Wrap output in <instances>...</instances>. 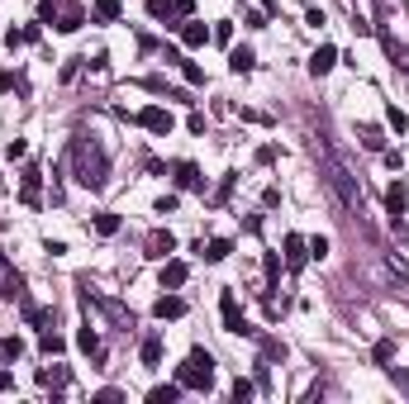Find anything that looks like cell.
<instances>
[{
    "label": "cell",
    "instance_id": "obj_1",
    "mask_svg": "<svg viewBox=\"0 0 409 404\" xmlns=\"http://www.w3.org/2000/svg\"><path fill=\"white\" fill-rule=\"evenodd\" d=\"M314 157H319V176L328 181V190L338 195V205L348 210L353 219H362V186H357V176L343 166V157L328 148L324 138H314Z\"/></svg>",
    "mask_w": 409,
    "mask_h": 404
},
{
    "label": "cell",
    "instance_id": "obj_2",
    "mask_svg": "<svg viewBox=\"0 0 409 404\" xmlns=\"http://www.w3.org/2000/svg\"><path fill=\"white\" fill-rule=\"evenodd\" d=\"M72 171H77V181H82L86 190H100L109 181V157L91 134L72 138Z\"/></svg>",
    "mask_w": 409,
    "mask_h": 404
},
{
    "label": "cell",
    "instance_id": "obj_3",
    "mask_svg": "<svg viewBox=\"0 0 409 404\" xmlns=\"http://www.w3.org/2000/svg\"><path fill=\"white\" fill-rule=\"evenodd\" d=\"M176 385H181V390H210V385H215V357L205 348H195L191 357L176 366Z\"/></svg>",
    "mask_w": 409,
    "mask_h": 404
},
{
    "label": "cell",
    "instance_id": "obj_4",
    "mask_svg": "<svg viewBox=\"0 0 409 404\" xmlns=\"http://www.w3.org/2000/svg\"><path fill=\"white\" fill-rule=\"evenodd\" d=\"M148 15L162 20L167 29H181L195 15V0H148Z\"/></svg>",
    "mask_w": 409,
    "mask_h": 404
},
{
    "label": "cell",
    "instance_id": "obj_5",
    "mask_svg": "<svg viewBox=\"0 0 409 404\" xmlns=\"http://www.w3.org/2000/svg\"><path fill=\"white\" fill-rule=\"evenodd\" d=\"M219 314H224V328H229V333H247V338H257V328L243 319V304H238L233 290H224V295H219Z\"/></svg>",
    "mask_w": 409,
    "mask_h": 404
},
{
    "label": "cell",
    "instance_id": "obj_6",
    "mask_svg": "<svg viewBox=\"0 0 409 404\" xmlns=\"http://www.w3.org/2000/svg\"><path fill=\"white\" fill-rule=\"evenodd\" d=\"M138 124H143L148 134L167 138V134H171V124H176V119H171V109H162V105H143V109H138Z\"/></svg>",
    "mask_w": 409,
    "mask_h": 404
},
{
    "label": "cell",
    "instance_id": "obj_7",
    "mask_svg": "<svg viewBox=\"0 0 409 404\" xmlns=\"http://www.w3.org/2000/svg\"><path fill=\"white\" fill-rule=\"evenodd\" d=\"M86 304H95V309H100L105 319H114V323H119V328H124V333L134 328V309H124L119 300H105V295H91V290H86Z\"/></svg>",
    "mask_w": 409,
    "mask_h": 404
},
{
    "label": "cell",
    "instance_id": "obj_8",
    "mask_svg": "<svg viewBox=\"0 0 409 404\" xmlns=\"http://www.w3.org/2000/svg\"><path fill=\"white\" fill-rule=\"evenodd\" d=\"M82 24H86V10H82V5H77V0H57V20H53L57 33H77Z\"/></svg>",
    "mask_w": 409,
    "mask_h": 404
},
{
    "label": "cell",
    "instance_id": "obj_9",
    "mask_svg": "<svg viewBox=\"0 0 409 404\" xmlns=\"http://www.w3.org/2000/svg\"><path fill=\"white\" fill-rule=\"evenodd\" d=\"M385 210H390L395 224H405V210H409V186L405 181H395V186L385 190Z\"/></svg>",
    "mask_w": 409,
    "mask_h": 404
},
{
    "label": "cell",
    "instance_id": "obj_10",
    "mask_svg": "<svg viewBox=\"0 0 409 404\" xmlns=\"http://www.w3.org/2000/svg\"><path fill=\"white\" fill-rule=\"evenodd\" d=\"M304 262H309V238H300V233H286V267L300 271Z\"/></svg>",
    "mask_w": 409,
    "mask_h": 404
},
{
    "label": "cell",
    "instance_id": "obj_11",
    "mask_svg": "<svg viewBox=\"0 0 409 404\" xmlns=\"http://www.w3.org/2000/svg\"><path fill=\"white\" fill-rule=\"evenodd\" d=\"M171 176H176V186H181V190H205V176H200V166H195V162H176V166H171Z\"/></svg>",
    "mask_w": 409,
    "mask_h": 404
},
{
    "label": "cell",
    "instance_id": "obj_12",
    "mask_svg": "<svg viewBox=\"0 0 409 404\" xmlns=\"http://www.w3.org/2000/svg\"><path fill=\"white\" fill-rule=\"evenodd\" d=\"M186 276H191V267H186V262H176V257H171V262H162V290H181V286H186Z\"/></svg>",
    "mask_w": 409,
    "mask_h": 404
},
{
    "label": "cell",
    "instance_id": "obj_13",
    "mask_svg": "<svg viewBox=\"0 0 409 404\" xmlns=\"http://www.w3.org/2000/svg\"><path fill=\"white\" fill-rule=\"evenodd\" d=\"M181 43H186V48H205V43H210V29L200 24V20H186V24H181Z\"/></svg>",
    "mask_w": 409,
    "mask_h": 404
},
{
    "label": "cell",
    "instance_id": "obj_14",
    "mask_svg": "<svg viewBox=\"0 0 409 404\" xmlns=\"http://www.w3.org/2000/svg\"><path fill=\"white\" fill-rule=\"evenodd\" d=\"M333 67H338V48H333V43H324L319 53L309 57V72H314V77H328Z\"/></svg>",
    "mask_w": 409,
    "mask_h": 404
},
{
    "label": "cell",
    "instance_id": "obj_15",
    "mask_svg": "<svg viewBox=\"0 0 409 404\" xmlns=\"http://www.w3.org/2000/svg\"><path fill=\"white\" fill-rule=\"evenodd\" d=\"M181 314H186V300L181 295H162L153 304V319H181Z\"/></svg>",
    "mask_w": 409,
    "mask_h": 404
},
{
    "label": "cell",
    "instance_id": "obj_16",
    "mask_svg": "<svg viewBox=\"0 0 409 404\" xmlns=\"http://www.w3.org/2000/svg\"><path fill=\"white\" fill-rule=\"evenodd\" d=\"M77 348H82L86 357H95V362H100V357H105V343H100V333H95V328H91V323H86L82 333H77Z\"/></svg>",
    "mask_w": 409,
    "mask_h": 404
},
{
    "label": "cell",
    "instance_id": "obj_17",
    "mask_svg": "<svg viewBox=\"0 0 409 404\" xmlns=\"http://www.w3.org/2000/svg\"><path fill=\"white\" fill-rule=\"evenodd\" d=\"M381 43H385V53H390V62H395V67H400V72L409 77V48L400 43V38H395V33H381Z\"/></svg>",
    "mask_w": 409,
    "mask_h": 404
},
{
    "label": "cell",
    "instance_id": "obj_18",
    "mask_svg": "<svg viewBox=\"0 0 409 404\" xmlns=\"http://www.w3.org/2000/svg\"><path fill=\"white\" fill-rule=\"evenodd\" d=\"M138 357H143V366H157V362H162V333H148V338L138 343Z\"/></svg>",
    "mask_w": 409,
    "mask_h": 404
},
{
    "label": "cell",
    "instance_id": "obj_19",
    "mask_svg": "<svg viewBox=\"0 0 409 404\" xmlns=\"http://www.w3.org/2000/svg\"><path fill=\"white\" fill-rule=\"evenodd\" d=\"M167 252H176V238H171V233H162V228H157V233L148 238V257H157V262H167Z\"/></svg>",
    "mask_w": 409,
    "mask_h": 404
},
{
    "label": "cell",
    "instance_id": "obj_20",
    "mask_svg": "<svg viewBox=\"0 0 409 404\" xmlns=\"http://www.w3.org/2000/svg\"><path fill=\"white\" fill-rule=\"evenodd\" d=\"M38 181H43V171H38V166H29V171H24V186H20V200H24V205H38Z\"/></svg>",
    "mask_w": 409,
    "mask_h": 404
},
{
    "label": "cell",
    "instance_id": "obj_21",
    "mask_svg": "<svg viewBox=\"0 0 409 404\" xmlns=\"http://www.w3.org/2000/svg\"><path fill=\"white\" fill-rule=\"evenodd\" d=\"M119 15H124V5H119V0H95V5H91V20H100V24L119 20Z\"/></svg>",
    "mask_w": 409,
    "mask_h": 404
},
{
    "label": "cell",
    "instance_id": "obj_22",
    "mask_svg": "<svg viewBox=\"0 0 409 404\" xmlns=\"http://www.w3.org/2000/svg\"><path fill=\"white\" fill-rule=\"evenodd\" d=\"M229 67H233L238 77H247V72L257 67V57H252V48H233V53H229Z\"/></svg>",
    "mask_w": 409,
    "mask_h": 404
},
{
    "label": "cell",
    "instance_id": "obj_23",
    "mask_svg": "<svg viewBox=\"0 0 409 404\" xmlns=\"http://www.w3.org/2000/svg\"><path fill=\"white\" fill-rule=\"evenodd\" d=\"M67 380H72L67 366H43V371H38V385H53V390H62Z\"/></svg>",
    "mask_w": 409,
    "mask_h": 404
},
{
    "label": "cell",
    "instance_id": "obj_24",
    "mask_svg": "<svg viewBox=\"0 0 409 404\" xmlns=\"http://www.w3.org/2000/svg\"><path fill=\"white\" fill-rule=\"evenodd\" d=\"M229 252H233V242H229V238H215V242H205V247H200V257H205V262H224Z\"/></svg>",
    "mask_w": 409,
    "mask_h": 404
},
{
    "label": "cell",
    "instance_id": "obj_25",
    "mask_svg": "<svg viewBox=\"0 0 409 404\" xmlns=\"http://www.w3.org/2000/svg\"><path fill=\"white\" fill-rule=\"evenodd\" d=\"M24 357V343L20 338H0V366H10V362H20Z\"/></svg>",
    "mask_w": 409,
    "mask_h": 404
},
{
    "label": "cell",
    "instance_id": "obj_26",
    "mask_svg": "<svg viewBox=\"0 0 409 404\" xmlns=\"http://www.w3.org/2000/svg\"><path fill=\"white\" fill-rule=\"evenodd\" d=\"M67 348V343H62V338H57L53 328H43V333H38V352H43V357H57V352Z\"/></svg>",
    "mask_w": 409,
    "mask_h": 404
},
{
    "label": "cell",
    "instance_id": "obj_27",
    "mask_svg": "<svg viewBox=\"0 0 409 404\" xmlns=\"http://www.w3.org/2000/svg\"><path fill=\"white\" fill-rule=\"evenodd\" d=\"M0 295H5V300H24V276H20V271H10V276H5V286H0Z\"/></svg>",
    "mask_w": 409,
    "mask_h": 404
},
{
    "label": "cell",
    "instance_id": "obj_28",
    "mask_svg": "<svg viewBox=\"0 0 409 404\" xmlns=\"http://www.w3.org/2000/svg\"><path fill=\"white\" fill-rule=\"evenodd\" d=\"M357 134H362V143H366L371 153H385V138H381V129H376V124H362Z\"/></svg>",
    "mask_w": 409,
    "mask_h": 404
},
{
    "label": "cell",
    "instance_id": "obj_29",
    "mask_svg": "<svg viewBox=\"0 0 409 404\" xmlns=\"http://www.w3.org/2000/svg\"><path fill=\"white\" fill-rule=\"evenodd\" d=\"M176 395H181V385H153V390H148V400L153 404H171Z\"/></svg>",
    "mask_w": 409,
    "mask_h": 404
},
{
    "label": "cell",
    "instance_id": "obj_30",
    "mask_svg": "<svg viewBox=\"0 0 409 404\" xmlns=\"http://www.w3.org/2000/svg\"><path fill=\"white\" fill-rule=\"evenodd\" d=\"M119 224H124L119 215H95V233H105V238H114V233H119Z\"/></svg>",
    "mask_w": 409,
    "mask_h": 404
},
{
    "label": "cell",
    "instance_id": "obj_31",
    "mask_svg": "<svg viewBox=\"0 0 409 404\" xmlns=\"http://www.w3.org/2000/svg\"><path fill=\"white\" fill-rule=\"evenodd\" d=\"M262 357H267V362H286V343H276V338H262Z\"/></svg>",
    "mask_w": 409,
    "mask_h": 404
},
{
    "label": "cell",
    "instance_id": "obj_32",
    "mask_svg": "<svg viewBox=\"0 0 409 404\" xmlns=\"http://www.w3.org/2000/svg\"><path fill=\"white\" fill-rule=\"evenodd\" d=\"M371 357H376V366H390V357H395V343H390V338H381Z\"/></svg>",
    "mask_w": 409,
    "mask_h": 404
},
{
    "label": "cell",
    "instance_id": "obj_33",
    "mask_svg": "<svg viewBox=\"0 0 409 404\" xmlns=\"http://www.w3.org/2000/svg\"><path fill=\"white\" fill-rule=\"evenodd\" d=\"M210 38H215V43H229V38H233V20H219V24L210 29Z\"/></svg>",
    "mask_w": 409,
    "mask_h": 404
},
{
    "label": "cell",
    "instance_id": "obj_34",
    "mask_svg": "<svg viewBox=\"0 0 409 404\" xmlns=\"http://www.w3.org/2000/svg\"><path fill=\"white\" fill-rule=\"evenodd\" d=\"M309 257H319V262L328 257V238H324V233H314V238H309Z\"/></svg>",
    "mask_w": 409,
    "mask_h": 404
},
{
    "label": "cell",
    "instance_id": "obj_35",
    "mask_svg": "<svg viewBox=\"0 0 409 404\" xmlns=\"http://www.w3.org/2000/svg\"><path fill=\"white\" fill-rule=\"evenodd\" d=\"M233 400H238V404H247V400H252V380H243V376L233 380Z\"/></svg>",
    "mask_w": 409,
    "mask_h": 404
},
{
    "label": "cell",
    "instance_id": "obj_36",
    "mask_svg": "<svg viewBox=\"0 0 409 404\" xmlns=\"http://www.w3.org/2000/svg\"><path fill=\"white\" fill-rule=\"evenodd\" d=\"M181 77L191 81V86H205V72H200V67H195V62H181Z\"/></svg>",
    "mask_w": 409,
    "mask_h": 404
},
{
    "label": "cell",
    "instance_id": "obj_37",
    "mask_svg": "<svg viewBox=\"0 0 409 404\" xmlns=\"http://www.w3.org/2000/svg\"><path fill=\"white\" fill-rule=\"evenodd\" d=\"M57 20V0H43V5H38V24H53Z\"/></svg>",
    "mask_w": 409,
    "mask_h": 404
},
{
    "label": "cell",
    "instance_id": "obj_38",
    "mask_svg": "<svg viewBox=\"0 0 409 404\" xmlns=\"http://www.w3.org/2000/svg\"><path fill=\"white\" fill-rule=\"evenodd\" d=\"M243 24H247V29H267V10H247Z\"/></svg>",
    "mask_w": 409,
    "mask_h": 404
},
{
    "label": "cell",
    "instance_id": "obj_39",
    "mask_svg": "<svg viewBox=\"0 0 409 404\" xmlns=\"http://www.w3.org/2000/svg\"><path fill=\"white\" fill-rule=\"evenodd\" d=\"M385 119H390V129H395V134H405V124H409V119H405V114H400V109H395V105L385 109Z\"/></svg>",
    "mask_w": 409,
    "mask_h": 404
},
{
    "label": "cell",
    "instance_id": "obj_40",
    "mask_svg": "<svg viewBox=\"0 0 409 404\" xmlns=\"http://www.w3.org/2000/svg\"><path fill=\"white\" fill-rule=\"evenodd\" d=\"M385 376H390V380H395V385H400V390H405V395H409V376H405V371H400V366H385Z\"/></svg>",
    "mask_w": 409,
    "mask_h": 404
},
{
    "label": "cell",
    "instance_id": "obj_41",
    "mask_svg": "<svg viewBox=\"0 0 409 404\" xmlns=\"http://www.w3.org/2000/svg\"><path fill=\"white\" fill-rule=\"evenodd\" d=\"M5 153H10V162H15V157H24V153H29V143H24V138H15V143H10Z\"/></svg>",
    "mask_w": 409,
    "mask_h": 404
},
{
    "label": "cell",
    "instance_id": "obj_42",
    "mask_svg": "<svg viewBox=\"0 0 409 404\" xmlns=\"http://www.w3.org/2000/svg\"><path fill=\"white\" fill-rule=\"evenodd\" d=\"M153 210H157V215H171V210H176V195H162V200H157Z\"/></svg>",
    "mask_w": 409,
    "mask_h": 404
},
{
    "label": "cell",
    "instance_id": "obj_43",
    "mask_svg": "<svg viewBox=\"0 0 409 404\" xmlns=\"http://www.w3.org/2000/svg\"><path fill=\"white\" fill-rule=\"evenodd\" d=\"M10 385H15V380H10V376H5V371H0V390H10Z\"/></svg>",
    "mask_w": 409,
    "mask_h": 404
},
{
    "label": "cell",
    "instance_id": "obj_44",
    "mask_svg": "<svg viewBox=\"0 0 409 404\" xmlns=\"http://www.w3.org/2000/svg\"><path fill=\"white\" fill-rule=\"evenodd\" d=\"M5 267H10V257H5V247H0V271H5Z\"/></svg>",
    "mask_w": 409,
    "mask_h": 404
},
{
    "label": "cell",
    "instance_id": "obj_45",
    "mask_svg": "<svg viewBox=\"0 0 409 404\" xmlns=\"http://www.w3.org/2000/svg\"><path fill=\"white\" fill-rule=\"evenodd\" d=\"M262 10H276V0H262Z\"/></svg>",
    "mask_w": 409,
    "mask_h": 404
}]
</instances>
